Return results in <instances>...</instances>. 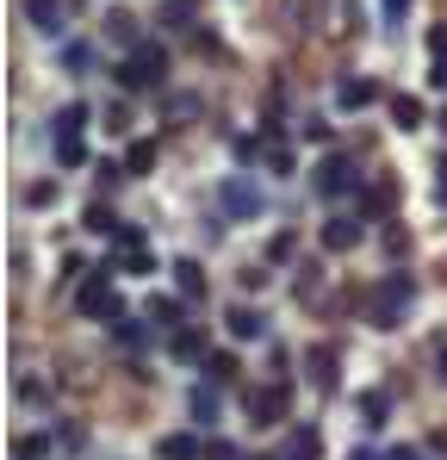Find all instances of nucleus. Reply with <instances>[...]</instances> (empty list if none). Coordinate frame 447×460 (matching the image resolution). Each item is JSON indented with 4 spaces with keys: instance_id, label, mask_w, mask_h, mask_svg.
<instances>
[{
    "instance_id": "2",
    "label": "nucleus",
    "mask_w": 447,
    "mask_h": 460,
    "mask_svg": "<svg viewBox=\"0 0 447 460\" xmlns=\"http://www.w3.org/2000/svg\"><path fill=\"white\" fill-rule=\"evenodd\" d=\"M361 187V174H355V162H342V155H329L323 168H317V193H355Z\"/></svg>"
},
{
    "instance_id": "10",
    "label": "nucleus",
    "mask_w": 447,
    "mask_h": 460,
    "mask_svg": "<svg viewBox=\"0 0 447 460\" xmlns=\"http://www.w3.org/2000/svg\"><path fill=\"white\" fill-rule=\"evenodd\" d=\"M372 100V81H342V106H367Z\"/></svg>"
},
{
    "instance_id": "15",
    "label": "nucleus",
    "mask_w": 447,
    "mask_h": 460,
    "mask_svg": "<svg viewBox=\"0 0 447 460\" xmlns=\"http://www.w3.org/2000/svg\"><path fill=\"white\" fill-rule=\"evenodd\" d=\"M429 50H435V57H447V25H435V31H429Z\"/></svg>"
},
{
    "instance_id": "21",
    "label": "nucleus",
    "mask_w": 447,
    "mask_h": 460,
    "mask_svg": "<svg viewBox=\"0 0 447 460\" xmlns=\"http://www.w3.org/2000/svg\"><path fill=\"white\" fill-rule=\"evenodd\" d=\"M398 460H416V455H398Z\"/></svg>"
},
{
    "instance_id": "16",
    "label": "nucleus",
    "mask_w": 447,
    "mask_h": 460,
    "mask_svg": "<svg viewBox=\"0 0 447 460\" xmlns=\"http://www.w3.org/2000/svg\"><path fill=\"white\" fill-rule=\"evenodd\" d=\"M206 460H236V448H230V442H212V448H206Z\"/></svg>"
},
{
    "instance_id": "13",
    "label": "nucleus",
    "mask_w": 447,
    "mask_h": 460,
    "mask_svg": "<svg viewBox=\"0 0 447 460\" xmlns=\"http://www.w3.org/2000/svg\"><path fill=\"white\" fill-rule=\"evenodd\" d=\"M81 119H87L81 106H63V119H57V137H74V125H81Z\"/></svg>"
},
{
    "instance_id": "17",
    "label": "nucleus",
    "mask_w": 447,
    "mask_h": 460,
    "mask_svg": "<svg viewBox=\"0 0 447 460\" xmlns=\"http://www.w3.org/2000/svg\"><path fill=\"white\" fill-rule=\"evenodd\" d=\"M435 199H447V162L435 168Z\"/></svg>"
},
{
    "instance_id": "5",
    "label": "nucleus",
    "mask_w": 447,
    "mask_h": 460,
    "mask_svg": "<svg viewBox=\"0 0 447 460\" xmlns=\"http://www.w3.org/2000/svg\"><path fill=\"white\" fill-rule=\"evenodd\" d=\"M355 243H361V230L348 225V218H336V225L323 230V249H355Z\"/></svg>"
},
{
    "instance_id": "7",
    "label": "nucleus",
    "mask_w": 447,
    "mask_h": 460,
    "mask_svg": "<svg viewBox=\"0 0 447 460\" xmlns=\"http://www.w3.org/2000/svg\"><path fill=\"white\" fill-rule=\"evenodd\" d=\"M391 119H398V125H423V106H416L410 93H398V100H391Z\"/></svg>"
},
{
    "instance_id": "20",
    "label": "nucleus",
    "mask_w": 447,
    "mask_h": 460,
    "mask_svg": "<svg viewBox=\"0 0 447 460\" xmlns=\"http://www.w3.org/2000/svg\"><path fill=\"white\" fill-rule=\"evenodd\" d=\"M442 131H447V106H442Z\"/></svg>"
},
{
    "instance_id": "8",
    "label": "nucleus",
    "mask_w": 447,
    "mask_h": 460,
    "mask_svg": "<svg viewBox=\"0 0 447 460\" xmlns=\"http://www.w3.org/2000/svg\"><path fill=\"white\" fill-rule=\"evenodd\" d=\"M255 330H261V317H255V311H230V336H242V342H249V336H255Z\"/></svg>"
},
{
    "instance_id": "11",
    "label": "nucleus",
    "mask_w": 447,
    "mask_h": 460,
    "mask_svg": "<svg viewBox=\"0 0 447 460\" xmlns=\"http://www.w3.org/2000/svg\"><path fill=\"white\" fill-rule=\"evenodd\" d=\"M174 274H180V293H193V299H199V293H206V280H199V268H193V261H180V268H174Z\"/></svg>"
},
{
    "instance_id": "6",
    "label": "nucleus",
    "mask_w": 447,
    "mask_h": 460,
    "mask_svg": "<svg viewBox=\"0 0 447 460\" xmlns=\"http://www.w3.org/2000/svg\"><path fill=\"white\" fill-rule=\"evenodd\" d=\"M193 455H199L193 436H168V442H162V460H193Z\"/></svg>"
},
{
    "instance_id": "18",
    "label": "nucleus",
    "mask_w": 447,
    "mask_h": 460,
    "mask_svg": "<svg viewBox=\"0 0 447 460\" xmlns=\"http://www.w3.org/2000/svg\"><path fill=\"white\" fill-rule=\"evenodd\" d=\"M435 367H442V380H447V336L435 342Z\"/></svg>"
},
{
    "instance_id": "1",
    "label": "nucleus",
    "mask_w": 447,
    "mask_h": 460,
    "mask_svg": "<svg viewBox=\"0 0 447 460\" xmlns=\"http://www.w3.org/2000/svg\"><path fill=\"white\" fill-rule=\"evenodd\" d=\"M118 81H125L131 93H137V87H155V81H162V50H155V44H149V50H137V57L118 69Z\"/></svg>"
},
{
    "instance_id": "4",
    "label": "nucleus",
    "mask_w": 447,
    "mask_h": 460,
    "mask_svg": "<svg viewBox=\"0 0 447 460\" xmlns=\"http://www.w3.org/2000/svg\"><path fill=\"white\" fill-rule=\"evenodd\" d=\"M81 305H87V311H100V317H118V299L106 293V280H93V287L81 293Z\"/></svg>"
},
{
    "instance_id": "19",
    "label": "nucleus",
    "mask_w": 447,
    "mask_h": 460,
    "mask_svg": "<svg viewBox=\"0 0 447 460\" xmlns=\"http://www.w3.org/2000/svg\"><path fill=\"white\" fill-rule=\"evenodd\" d=\"M429 81H435V87H447V57H435V75H429Z\"/></svg>"
},
{
    "instance_id": "9",
    "label": "nucleus",
    "mask_w": 447,
    "mask_h": 460,
    "mask_svg": "<svg viewBox=\"0 0 447 460\" xmlns=\"http://www.w3.org/2000/svg\"><path fill=\"white\" fill-rule=\"evenodd\" d=\"M57 13H63V0H31V19H38L44 31H57Z\"/></svg>"
},
{
    "instance_id": "14",
    "label": "nucleus",
    "mask_w": 447,
    "mask_h": 460,
    "mask_svg": "<svg viewBox=\"0 0 447 460\" xmlns=\"http://www.w3.org/2000/svg\"><path fill=\"white\" fill-rule=\"evenodd\" d=\"M106 31H112V38H131V31H137V19H131V13H112V19H106Z\"/></svg>"
},
{
    "instance_id": "3",
    "label": "nucleus",
    "mask_w": 447,
    "mask_h": 460,
    "mask_svg": "<svg viewBox=\"0 0 447 460\" xmlns=\"http://www.w3.org/2000/svg\"><path fill=\"white\" fill-rule=\"evenodd\" d=\"M118 261H125V268H137V274H149V249H144V236L118 230Z\"/></svg>"
},
{
    "instance_id": "22",
    "label": "nucleus",
    "mask_w": 447,
    "mask_h": 460,
    "mask_svg": "<svg viewBox=\"0 0 447 460\" xmlns=\"http://www.w3.org/2000/svg\"><path fill=\"white\" fill-rule=\"evenodd\" d=\"M355 460H372V455H355Z\"/></svg>"
},
{
    "instance_id": "12",
    "label": "nucleus",
    "mask_w": 447,
    "mask_h": 460,
    "mask_svg": "<svg viewBox=\"0 0 447 460\" xmlns=\"http://www.w3.org/2000/svg\"><path fill=\"white\" fill-rule=\"evenodd\" d=\"M255 417L274 423V417H280V392H255Z\"/></svg>"
}]
</instances>
